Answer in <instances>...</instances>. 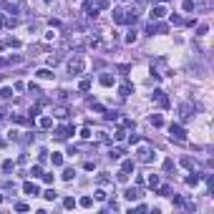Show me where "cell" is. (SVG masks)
I'll return each mask as SVG.
<instances>
[{"mask_svg":"<svg viewBox=\"0 0 214 214\" xmlns=\"http://www.w3.org/2000/svg\"><path fill=\"white\" fill-rule=\"evenodd\" d=\"M121 171H133V159H126L121 164Z\"/></svg>","mask_w":214,"mask_h":214,"instance_id":"e0dca14e","label":"cell"},{"mask_svg":"<svg viewBox=\"0 0 214 214\" xmlns=\"http://www.w3.org/2000/svg\"><path fill=\"white\" fill-rule=\"evenodd\" d=\"M71 133H73V126H61L55 129V139H68Z\"/></svg>","mask_w":214,"mask_h":214,"instance_id":"8992f818","label":"cell"},{"mask_svg":"<svg viewBox=\"0 0 214 214\" xmlns=\"http://www.w3.org/2000/svg\"><path fill=\"white\" fill-rule=\"evenodd\" d=\"M58 61H61V55H50V58H48V63H50V66H55Z\"/></svg>","mask_w":214,"mask_h":214,"instance_id":"ee69618b","label":"cell"},{"mask_svg":"<svg viewBox=\"0 0 214 214\" xmlns=\"http://www.w3.org/2000/svg\"><path fill=\"white\" fill-rule=\"evenodd\" d=\"M106 197H108V194H106V191H103V189H96V199H98V202H103V199H106Z\"/></svg>","mask_w":214,"mask_h":214,"instance_id":"83f0119b","label":"cell"},{"mask_svg":"<svg viewBox=\"0 0 214 214\" xmlns=\"http://www.w3.org/2000/svg\"><path fill=\"white\" fill-rule=\"evenodd\" d=\"M81 136H83V139H91V129H88V126L81 129Z\"/></svg>","mask_w":214,"mask_h":214,"instance_id":"60d3db41","label":"cell"},{"mask_svg":"<svg viewBox=\"0 0 214 214\" xmlns=\"http://www.w3.org/2000/svg\"><path fill=\"white\" fill-rule=\"evenodd\" d=\"M186 184H189V186H197V184H199V174H189V177H186Z\"/></svg>","mask_w":214,"mask_h":214,"instance_id":"9a60e30c","label":"cell"},{"mask_svg":"<svg viewBox=\"0 0 214 214\" xmlns=\"http://www.w3.org/2000/svg\"><path fill=\"white\" fill-rule=\"evenodd\" d=\"M164 3H166V0H164Z\"/></svg>","mask_w":214,"mask_h":214,"instance_id":"7dc6e473","label":"cell"},{"mask_svg":"<svg viewBox=\"0 0 214 214\" xmlns=\"http://www.w3.org/2000/svg\"><path fill=\"white\" fill-rule=\"evenodd\" d=\"M116 179H119L121 184H126L129 181V171H119V177H116Z\"/></svg>","mask_w":214,"mask_h":214,"instance_id":"d4e9b609","label":"cell"},{"mask_svg":"<svg viewBox=\"0 0 214 214\" xmlns=\"http://www.w3.org/2000/svg\"><path fill=\"white\" fill-rule=\"evenodd\" d=\"M91 204H93L91 197H83V199H81V207H91Z\"/></svg>","mask_w":214,"mask_h":214,"instance_id":"f35d334b","label":"cell"},{"mask_svg":"<svg viewBox=\"0 0 214 214\" xmlns=\"http://www.w3.org/2000/svg\"><path fill=\"white\" fill-rule=\"evenodd\" d=\"M169 133H171V141H177V144H184V141H186V131H184V126H179V124H171V126H169Z\"/></svg>","mask_w":214,"mask_h":214,"instance_id":"6da1fadb","label":"cell"},{"mask_svg":"<svg viewBox=\"0 0 214 214\" xmlns=\"http://www.w3.org/2000/svg\"><path fill=\"white\" fill-rule=\"evenodd\" d=\"M119 71H121V73H124V76H126V73H129V71H131V66H129V63H124V66H119Z\"/></svg>","mask_w":214,"mask_h":214,"instance_id":"7bdbcfd3","label":"cell"},{"mask_svg":"<svg viewBox=\"0 0 214 214\" xmlns=\"http://www.w3.org/2000/svg\"><path fill=\"white\" fill-rule=\"evenodd\" d=\"M136 38H139V35H136V30H129V35H126V43H136Z\"/></svg>","mask_w":214,"mask_h":214,"instance_id":"603a6c76","label":"cell"},{"mask_svg":"<svg viewBox=\"0 0 214 214\" xmlns=\"http://www.w3.org/2000/svg\"><path fill=\"white\" fill-rule=\"evenodd\" d=\"M53 179H55L53 174H43V181H46V184H53Z\"/></svg>","mask_w":214,"mask_h":214,"instance_id":"ab89813d","label":"cell"},{"mask_svg":"<svg viewBox=\"0 0 214 214\" xmlns=\"http://www.w3.org/2000/svg\"><path fill=\"white\" fill-rule=\"evenodd\" d=\"M23 191L28 194V197H38V194H41V191H38V184H33V181H25L23 184Z\"/></svg>","mask_w":214,"mask_h":214,"instance_id":"5b68a950","label":"cell"},{"mask_svg":"<svg viewBox=\"0 0 214 214\" xmlns=\"http://www.w3.org/2000/svg\"><path fill=\"white\" fill-rule=\"evenodd\" d=\"M63 207H66V209H73V207H76V199H73V197H66V199H63Z\"/></svg>","mask_w":214,"mask_h":214,"instance_id":"44dd1931","label":"cell"},{"mask_svg":"<svg viewBox=\"0 0 214 214\" xmlns=\"http://www.w3.org/2000/svg\"><path fill=\"white\" fill-rule=\"evenodd\" d=\"M111 181V177H108V174L103 171V174H98V184H108Z\"/></svg>","mask_w":214,"mask_h":214,"instance_id":"484cf974","label":"cell"},{"mask_svg":"<svg viewBox=\"0 0 214 214\" xmlns=\"http://www.w3.org/2000/svg\"><path fill=\"white\" fill-rule=\"evenodd\" d=\"M124 197H126L129 202H133V199H139V197H141V191L136 189V186H131V189H126V191H124Z\"/></svg>","mask_w":214,"mask_h":214,"instance_id":"52a82bcc","label":"cell"},{"mask_svg":"<svg viewBox=\"0 0 214 214\" xmlns=\"http://www.w3.org/2000/svg\"><path fill=\"white\" fill-rule=\"evenodd\" d=\"M13 169H15L13 159H5V161H3V171H13Z\"/></svg>","mask_w":214,"mask_h":214,"instance_id":"ffe728a7","label":"cell"},{"mask_svg":"<svg viewBox=\"0 0 214 214\" xmlns=\"http://www.w3.org/2000/svg\"><path fill=\"white\" fill-rule=\"evenodd\" d=\"M43 197H46V199H48V202H53V199H55V197H58V194H55V191H53V189H48V191H46V194H43Z\"/></svg>","mask_w":214,"mask_h":214,"instance_id":"4dcf8cb0","label":"cell"},{"mask_svg":"<svg viewBox=\"0 0 214 214\" xmlns=\"http://www.w3.org/2000/svg\"><path fill=\"white\" fill-rule=\"evenodd\" d=\"M181 164H184V166H186V169H194V159H189V156H186V159H184V161H181Z\"/></svg>","mask_w":214,"mask_h":214,"instance_id":"8d00e7d4","label":"cell"},{"mask_svg":"<svg viewBox=\"0 0 214 214\" xmlns=\"http://www.w3.org/2000/svg\"><path fill=\"white\" fill-rule=\"evenodd\" d=\"M35 76H38V78L50 81V78H53V71H50V68H41V71H35Z\"/></svg>","mask_w":214,"mask_h":214,"instance_id":"9c48e42d","label":"cell"},{"mask_svg":"<svg viewBox=\"0 0 214 214\" xmlns=\"http://www.w3.org/2000/svg\"><path fill=\"white\" fill-rule=\"evenodd\" d=\"M68 71H71V76H78V73L83 71V58H76V61H71V63H68Z\"/></svg>","mask_w":214,"mask_h":214,"instance_id":"3957f363","label":"cell"},{"mask_svg":"<svg viewBox=\"0 0 214 214\" xmlns=\"http://www.w3.org/2000/svg\"><path fill=\"white\" fill-rule=\"evenodd\" d=\"M156 159V151H151L149 146H141L139 151H136V161H141V164H149Z\"/></svg>","mask_w":214,"mask_h":214,"instance_id":"7a4b0ae2","label":"cell"},{"mask_svg":"<svg viewBox=\"0 0 214 214\" xmlns=\"http://www.w3.org/2000/svg\"><path fill=\"white\" fill-rule=\"evenodd\" d=\"M111 15H113V23H124V15H126V10H121V8H116V10L111 13Z\"/></svg>","mask_w":214,"mask_h":214,"instance_id":"30bf717a","label":"cell"},{"mask_svg":"<svg viewBox=\"0 0 214 214\" xmlns=\"http://www.w3.org/2000/svg\"><path fill=\"white\" fill-rule=\"evenodd\" d=\"M30 174H33V177H41L43 171H41V166H33V169H30Z\"/></svg>","mask_w":214,"mask_h":214,"instance_id":"f6af8a7d","label":"cell"},{"mask_svg":"<svg viewBox=\"0 0 214 214\" xmlns=\"http://www.w3.org/2000/svg\"><path fill=\"white\" fill-rule=\"evenodd\" d=\"M41 126H43V129H50V126H53V119H50V116H43V119H41Z\"/></svg>","mask_w":214,"mask_h":214,"instance_id":"ac0fdd59","label":"cell"},{"mask_svg":"<svg viewBox=\"0 0 214 214\" xmlns=\"http://www.w3.org/2000/svg\"><path fill=\"white\" fill-rule=\"evenodd\" d=\"M149 186H159V177H156V174H151V177H149Z\"/></svg>","mask_w":214,"mask_h":214,"instance_id":"f546056e","label":"cell"},{"mask_svg":"<svg viewBox=\"0 0 214 214\" xmlns=\"http://www.w3.org/2000/svg\"><path fill=\"white\" fill-rule=\"evenodd\" d=\"M131 91H133V86H131V83H124V86H121V88H119V93H121V96H124V98H126V96H129V93H131Z\"/></svg>","mask_w":214,"mask_h":214,"instance_id":"2e32d148","label":"cell"},{"mask_svg":"<svg viewBox=\"0 0 214 214\" xmlns=\"http://www.w3.org/2000/svg\"><path fill=\"white\" fill-rule=\"evenodd\" d=\"M98 81H101V86H113V76H111V73H103Z\"/></svg>","mask_w":214,"mask_h":214,"instance_id":"7c38bea8","label":"cell"},{"mask_svg":"<svg viewBox=\"0 0 214 214\" xmlns=\"http://www.w3.org/2000/svg\"><path fill=\"white\" fill-rule=\"evenodd\" d=\"M194 8H197V5H194V0H186V3H184V10H189V13H191Z\"/></svg>","mask_w":214,"mask_h":214,"instance_id":"d6a6232c","label":"cell"},{"mask_svg":"<svg viewBox=\"0 0 214 214\" xmlns=\"http://www.w3.org/2000/svg\"><path fill=\"white\" fill-rule=\"evenodd\" d=\"M50 161H53V166H61V164H63V156H61V154H53Z\"/></svg>","mask_w":214,"mask_h":214,"instance_id":"d6986e66","label":"cell"},{"mask_svg":"<svg viewBox=\"0 0 214 214\" xmlns=\"http://www.w3.org/2000/svg\"><path fill=\"white\" fill-rule=\"evenodd\" d=\"M0 202H3V197H0Z\"/></svg>","mask_w":214,"mask_h":214,"instance_id":"bcb514c9","label":"cell"},{"mask_svg":"<svg viewBox=\"0 0 214 214\" xmlns=\"http://www.w3.org/2000/svg\"><path fill=\"white\" fill-rule=\"evenodd\" d=\"M78 88H81V91H88V88H91V81H81Z\"/></svg>","mask_w":214,"mask_h":214,"instance_id":"d590c367","label":"cell"},{"mask_svg":"<svg viewBox=\"0 0 214 214\" xmlns=\"http://www.w3.org/2000/svg\"><path fill=\"white\" fill-rule=\"evenodd\" d=\"M0 96H5V98H8V96H13V88H8V86L0 88Z\"/></svg>","mask_w":214,"mask_h":214,"instance_id":"836d02e7","label":"cell"},{"mask_svg":"<svg viewBox=\"0 0 214 214\" xmlns=\"http://www.w3.org/2000/svg\"><path fill=\"white\" fill-rule=\"evenodd\" d=\"M154 126H164V119H161V113H151V119H149Z\"/></svg>","mask_w":214,"mask_h":214,"instance_id":"5bb4252c","label":"cell"},{"mask_svg":"<svg viewBox=\"0 0 214 214\" xmlns=\"http://www.w3.org/2000/svg\"><path fill=\"white\" fill-rule=\"evenodd\" d=\"M129 141H131V144H139V141H141V136H136V133H131V136H129Z\"/></svg>","mask_w":214,"mask_h":214,"instance_id":"b9f144b4","label":"cell"},{"mask_svg":"<svg viewBox=\"0 0 214 214\" xmlns=\"http://www.w3.org/2000/svg\"><path fill=\"white\" fill-rule=\"evenodd\" d=\"M106 119L108 121H116V119H119V111H106Z\"/></svg>","mask_w":214,"mask_h":214,"instance_id":"f1b7e54d","label":"cell"},{"mask_svg":"<svg viewBox=\"0 0 214 214\" xmlns=\"http://www.w3.org/2000/svg\"><path fill=\"white\" fill-rule=\"evenodd\" d=\"M83 13H86V18H96V15H98L93 3H83Z\"/></svg>","mask_w":214,"mask_h":214,"instance_id":"ba28073f","label":"cell"},{"mask_svg":"<svg viewBox=\"0 0 214 214\" xmlns=\"http://www.w3.org/2000/svg\"><path fill=\"white\" fill-rule=\"evenodd\" d=\"M179 111H181V119H184V121H186V119H191V106H189V103H184Z\"/></svg>","mask_w":214,"mask_h":214,"instance_id":"4fadbf2b","label":"cell"},{"mask_svg":"<svg viewBox=\"0 0 214 214\" xmlns=\"http://www.w3.org/2000/svg\"><path fill=\"white\" fill-rule=\"evenodd\" d=\"M164 15H166V8L164 5H156V8L151 10V18H164Z\"/></svg>","mask_w":214,"mask_h":214,"instance_id":"8fae6325","label":"cell"},{"mask_svg":"<svg viewBox=\"0 0 214 214\" xmlns=\"http://www.w3.org/2000/svg\"><path fill=\"white\" fill-rule=\"evenodd\" d=\"M28 91H30V93H33V96H38V93H41V88H38V86H35V83H30V86H28Z\"/></svg>","mask_w":214,"mask_h":214,"instance_id":"e575fe53","label":"cell"},{"mask_svg":"<svg viewBox=\"0 0 214 214\" xmlns=\"http://www.w3.org/2000/svg\"><path fill=\"white\" fill-rule=\"evenodd\" d=\"M121 156H124L121 149H113V151H111V159H121Z\"/></svg>","mask_w":214,"mask_h":214,"instance_id":"1f68e13d","label":"cell"},{"mask_svg":"<svg viewBox=\"0 0 214 214\" xmlns=\"http://www.w3.org/2000/svg\"><path fill=\"white\" fill-rule=\"evenodd\" d=\"M171 169H174V161L166 159V161H164V171H171Z\"/></svg>","mask_w":214,"mask_h":214,"instance_id":"74e56055","label":"cell"},{"mask_svg":"<svg viewBox=\"0 0 214 214\" xmlns=\"http://www.w3.org/2000/svg\"><path fill=\"white\" fill-rule=\"evenodd\" d=\"M151 98H154V101H156V103H161L164 108L169 106V98H166V93H164L161 88H156V91H154V93H151Z\"/></svg>","mask_w":214,"mask_h":214,"instance_id":"277c9868","label":"cell"},{"mask_svg":"<svg viewBox=\"0 0 214 214\" xmlns=\"http://www.w3.org/2000/svg\"><path fill=\"white\" fill-rule=\"evenodd\" d=\"M124 136H126V131H124V129H116V133H113V139H116V141H121Z\"/></svg>","mask_w":214,"mask_h":214,"instance_id":"4316f807","label":"cell"},{"mask_svg":"<svg viewBox=\"0 0 214 214\" xmlns=\"http://www.w3.org/2000/svg\"><path fill=\"white\" fill-rule=\"evenodd\" d=\"M55 116H58V119H66V116H68V108H66V106L55 108Z\"/></svg>","mask_w":214,"mask_h":214,"instance_id":"7402d4cb","label":"cell"},{"mask_svg":"<svg viewBox=\"0 0 214 214\" xmlns=\"http://www.w3.org/2000/svg\"><path fill=\"white\" fill-rule=\"evenodd\" d=\"M73 177H76V171H73V169H66V171H63V179H66V181H71Z\"/></svg>","mask_w":214,"mask_h":214,"instance_id":"cb8c5ba5","label":"cell"}]
</instances>
